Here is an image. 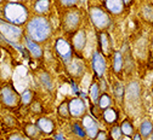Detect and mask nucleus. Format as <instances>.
<instances>
[{
  "label": "nucleus",
  "mask_w": 153,
  "mask_h": 140,
  "mask_svg": "<svg viewBox=\"0 0 153 140\" xmlns=\"http://www.w3.org/2000/svg\"><path fill=\"white\" fill-rule=\"evenodd\" d=\"M36 127L39 128L40 133L43 136H50L52 134H55L56 132V123L52 118L48 117V116H39L35 121Z\"/></svg>",
  "instance_id": "obj_15"
},
{
  "label": "nucleus",
  "mask_w": 153,
  "mask_h": 140,
  "mask_svg": "<svg viewBox=\"0 0 153 140\" xmlns=\"http://www.w3.org/2000/svg\"><path fill=\"white\" fill-rule=\"evenodd\" d=\"M68 75L73 80H80L85 74V63L80 56H74L72 61L66 65Z\"/></svg>",
  "instance_id": "obj_11"
},
{
  "label": "nucleus",
  "mask_w": 153,
  "mask_h": 140,
  "mask_svg": "<svg viewBox=\"0 0 153 140\" xmlns=\"http://www.w3.org/2000/svg\"><path fill=\"white\" fill-rule=\"evenodd\" d=\"M120 51L124 57V74L130 76L134 74V70H135V61H134V56L129 46V43H124L123 48Z\"/></svg>",
  "instance_id": "obj_18"
},
{
  "label": "nucleus",
  "mask_w": 153,
  "mask_h": 140,
  "mask_svg": "<svg viewBox=\"0 0 153 140\" xmlns=\"http://www.w3.org/2000/svg\"><path fill=\"white\" fill-rule=\"evenodd\" d=\"M139 132H140V134L142 135L143 139L151 138V135L153 133V122L148 118L143 119V121L140 123V126H139Z\"/></svg>",
  "instance_id": "obj_28"
},
{
  "label": "nucleus",
  "mask_w": 153,
  "mask_h": 140,
  "mask_svg": "<svg viewBox=\"0 0 153 140\" xmlns=\"http://www.w3.org/2000/svg\"><path fill=\"white\" fill-rule=\"evenodd\" d=\"M112 63H111V71L114 76H117L119 80H122L124 74V57L122 51H114L112 56Z\"/></svg>",
  "instance_id": "obj_17"
},
{
  "label": "nucleus",
  "mask_w": 153,
  "mask_h": 140,
  "mask_svg": "<svg viewBox=\"0 0 153 140\" xmlns=\"http://www.w3.org/2000/svg\"><path fill=\"white\" fill-rule=\"evenodd\" d=\"M123 1H124L125 7H126V9H129V7H131V6L134 5V3H135V0H123Z\"/></svg>",
  "instance_id": "obj_39"
},
{
  "label": "nucleus",
  "mask_w": 153,
  "mask_h": 140,
  "mask_svg": "<svg viewBox=\"0 0 153 140\" xmlns=\"http://www.w3.org/2000/svg\"><path fill=\"white\" fill-rule=\"evenodd\" d=\"M69 129H71V133L76 138H88L86 132H85L82 122H79V121H74L73 123H71Z\"/></svg>",
  "instance_id": "obj_30"
},
{
  "label": "nucleus",
  "mask_w": 153,
  "mask_h": 140,
  "mask_svg": "<svg viewBox=\"0 0 153 140\" xmlns=\"http://www.w3.org/2000/svg\"><path fill=\"white\" fill-rule=\"evenodd\" d=\"M119 126H120L122 133H123V135H124L125 138L131 139L132 134L136 132V130H135V127H134V123L131 122V119H130V118H124Z\"/></svg>",
  "instance_id": "obj_29"
},
{
  "label": "nucleus",
  "mask_w": 153,
  "mask_h": 140,
  "mask_svg": "<svg viewBox=\"0 0 153 140\" xmlns=\"http://www.w3.org/2000/svg\"><path fill=\"white\" fill-rule=\"evenodd\" d=\"M101 88H100V85H99V80L95 77L92 80V82L90 84L89 86V92H88V97L90 99V103H95L96 104L97 103V99L101 94Z\"/></svg>",
  "instance_id": "obj_25"
},
{
  "label": "nucleus",
  "mask_w": 153,
  "mask_h": 140,
  "mask_svg": "<svg viewBox=\"0 0 153 140\" xmlns=\"http://www.w3.org/2000/svg\"><path fill=\"white\" fill-rule=\"evenodd\" d=\"M23 134L26 135V138H29V139H35V138L43 136L40 130H39V128L36 127V125L35 123H30V122H28V123H26L23 126Z\"/></svg>",
  "instance_id": "obj_27"
},
{
  "label": "nucleus",
  "mask_w": 153,
  "mask_h": 140,
  "mask_svg": "<svg viewBox=\"0 0 153 140\" xmlns=\"http://www.w3.org/2000/svg\"><path fill=\"white\" fill-rule=\"evenodd\" d=\"M108 135H109V138L113 139V140H119V139L124 138V135H123V133H122V129H120V126H119L118 123L111 126V128H109V130H108Z\"/></svg>",
  "instance_id": "obj_33"
},
{
  "label": "nucleus",
  "mask_w": 153,
  "mask_h": 140,
  "mask_svg": "<svg viewBox=\"0 0 153 140\" xmlns=\"http://www.w3.org/2000/svg\"><path fill=\"white\" fill-rule=\"evenodd\" d=\"M108 138H109L108 133L106 130H101V129L97 132L96 136H95V139H99V140H101V139H108Z\"/></svg>",
  "instance_id": "obj_36"
},
{
  "label": "nucleus",
  "mask_w": 153,
  "mask_h": 140,
  "mask_svg": "<svg viewBox=\"0 0 153 140\" xmlns=\"http://www.w3.org/2000/svg\"><path fill=\"white\" fill-rule=\"evenodd\" d=\"M53 51H55L56 57L63 63L65 67L72 61L73 57L75 56V52H74V48H73L71 41L66 37H57L55 40Z\"/></svg>",
  "instance_id": "obj_6"
},
{
  "label": "nucleus",
  "mask_w": 153,
  "mask_h": 140,
  "mask_svg": "<svg viewBox=\"0 0 153 140\" xmlns=\"http://www.w3.org/2000/svg\"><path fill=\"white\" fill-rule=\"evenodd\" d=\"M28 108H29L30 112L33 115H35V116H42L44 114V106H43V104L39 100H35V99H34L33 103Z\"/></svg>",
  "instance_id": "obj_34"
},
{
  "label": "nucleus",
  "mask_w": 153,
  "mask_h": 140,
  "mask_svg": "<svg viewBox=\"0 0 153 140\" xmlns=\"http://www.w3.org/2000/svg\"><path fill=\"white\" fill-rule=\"evenodd\" d=\"M112 95L114 98V102L123 105L125 100V86L120 80H116L112 84Z\"/></svg>",
  "instance_id": "obj_21"
},
{
  "label": "nucleus",
  "mask_w": 153,
  "mask_h": 140,
  "mask_svg": "<svg viewBox=\"0 0 153 140\" xmlns=\"http://www.w3.org/2000/svg\"><path fill=\"white\" fill-rule=\"evenodd\" d=\"M25 34L42 45L46 44L53 35V26L51 19L43 15H34L29 17L25 24Z\"/></svg>",
  "instance_id": "obj_1"
},
{
  "label": "nucleus",
  "mask_w": 153,
  "mask_h": 140,
  "mask_svg": "<svg viewBox=\"0 0 153 140\" xmlns=\"http://www.w3.org/2000/svg\"><path fill=\"white\" fill-rule=\"evenodd\" d=\"M0 34L3 35L4 39L12 44H20L22 43L25 36V29L22 26H17L13 23H10L5 19L0 18Z\"/></svg>",
  "instance_id": "obj_5"
},
{
  "label": "nucleus",
  "mask_w": 153,
  "mask_h": 140,
  "mask_svg": "<svg viewBox=\"0 0 153 140\" xmlns=\"http://www.w3.org/2000/svg\"><path fill=\"white\" fill-rule=\"evenodd\" d=\"M34 97H35V93H34L32 89H29V88L25 89V91L21 93V105L28 108V106L33 103Z\"/></svg>",
  "instance_id": "obj_32"
},
{
  "label": "nucleus",
  "mask_w": 153,
  "mask_h": 140,
  "mask_svg": "<svg viewBox=\"0 0 153 140\" xmlns=\"http://www.w3.org/2000/svg\"><path fill=\"white\" fill-rule=\"evenodd\" d=\"M0 102L7 109H16L21 105V94L11 84H9L4 86L0 92Z\"/></svg>",
  "instance_id": "obj_7"
},
{
  "label": "nucleus",
  "mask_w": 153,
  "mask_h": 140,
  "mask_svg": "<svg viewBox=\"0 0 153 140\" xmlns=\"http://www.w3.org/2000/svg\"><path fill=\"white\" fill-rule=\"evenodd\" d=\"M83 11L78 7L63 10V13L61 15L60 19V24L63 33L71 35L78 29H80L83 24Z\"/></svg>",
  "instance_id": "obj_4"
},
{
  "label": "nucleus",
  "mask_w": 153,
  "mask_h": 140,
  "mask_svg": "<svg viewBox=\"0 0 153 140\" xmlns=\"http://www.w3.org/2000/svg\"><path fill=\"white\" fill-rule=\"evenodd\" d=\"M80 122L86 132V135L88 138L90 139H95V136H96L97 132L100 130L99 128V122H97V119L95 118L92 115H89L88 112L80 118Z\"/></svg>",
  "instance_id": "obj_16"
},
{
  "label": "nucleus",
  "mask_w": 153,
  "mask_h": 140,
  "mask_svg": "<svg viewBox=\"0 0 153 140\" xmlns=\"http://www.w3.org/2000/svg\"><path fill=\"white\" fill-rule=\"evenodd\" d=\"M152 91H153V85H152Z\"/></svg>",
  "instance_id": "obj_43"
},
{
  "label": "nucleus",
  "mask_w": 153,
  "mask_h": 140,
  "mask_svg": "<svg viewBox=\"0 0 153 140\" xmlns=\"http://www.w3.org/2000/svg\"><path fill=\"white\" fill-rule=\"evenodd\" d=\"M89 19L95 30H108L112 26V16L101 4H91L88 7Z\"/></svg>",
  "instance_id": "obj_3"
},
{
  "label": "nucleus",
  "mask_w": 153,
  "mask_h": 140,
  "mask_svg": "<svg viewBox=\"0 0 153 140\" xmlns=\"http://www.w3.org/2000/svg\"><path fill=\"white\" fill-rule=\"evenodd\" d=\"M96 37H97V48L107 59H111L113 56V52L116 51L113 46L112 36L108 30H99L96 32Z\"/></svg>",
  "instance_id": "obj_8"
},
{
  "label": "nucleus",
  "mask_w": 153,
  "mask_h": 140,
  "mask_svg": "<svg viewBox=\"0 0 153 140\" xmlns=\"http://www.w3.org/2000/svg\"><path fill=\"white\" fill-rule=\"evenodd\" d=\"M96 104H97L99 108L103 111L105 109H107V108H109V106H112V105L114 104V98H113V95H111L108 92H102V93L100 94L99 99H97V103H96Z\"/></svg>",
  "instance_id": "obj_26"
},
{
  "label": "nucleus",
  "mask_w": 153,
  "mask_h": 140,
  "mask_svg": "<svg viewBox=\"0 0 153 140\" xmlns=\"http://www.w3.org/2000/svg\"><path fill=\"white\" fill-rule=\"evenodd\" d=\"M51 0H35L33 3V11L35 15L48 16L51 11Z\"/></svg>",
  "instance_id": "obj_23"
},
{
  "label": "nucleus",
  "mask_w": 153,
  "mask_h": 140,
  "mask_svg": "<svg viewBox=\"0 0 153 140\" xmlns=\"http://www.w3.org/2000/svg\"><path fill=\"white\" fill-rule=\"evenodd\" d=\"M119 117H120L119 110L112 105V106H109V108H107V109H105V110L102 111L101 119H102V121H103L107 126L111 127V126H113V125L118 123Z\"/></svg>",
  "instance_id": "obj_20"
},
{
  "label": "nucleus",
  "mask_w": 153,
  "mask_h": 140,
  "mask_svg": "<svg viewBox=\"0 0 153 140\" xmlns=\"http://www.w3.org/2000/svg\"><path fill=\"white\" fill-rule=\"evenodd\" d=\"M91 68L96 78L103 77L107 73V58L99 50H95L91 54Z\"/></svg>",
  "instance_id": "obj_9"
},
{
  "label": "nucleus",
  "mask_w": 153,
  "mask_h": 140,
  "mask_svg": "<svg viewBox=\"0 0 153 140\" xmlns=\"http://www.w3.org/2000/svg\"><path fill=\"white\" fill-rule=\"evenodd\" d=\"M22 44L28 50V52H29V54H30V57L33 59H35V61H43V59H44V54L45 53H44V48H43L42 44L34 41V40H32L26 34L23 36Z\"/></svg>",
  "instance_id": "obj_14"
},
{
  "label": "nucleus",
  "mask_w": 153,
  "mask_h": 140,
  "mask_svg": "<svg viewBox=\"0 0 153 140\" xmlns=\"http://www.w3.org/2000/svg\"><path fill=\"white\" fill-rule=\"evenodd\" d=\"M131 139H132V140H142L143 138H142V135L140 134V132H139V130H136L135 133H134V134H132Z\"/></svg>",
  "instance_id": "obj_38"
},
{
  "label": "nucleus",
  "mask_w": 153,
  "mask_h": 140,
  "mask_svg": "<svg viewBox=\"0 0 153 140\" xmlns=\"http://www.w3.org/2000/svg\"><path fill=\"white\" fill-rule=\"evenodd\" d=\"M68 40L71 41L73 48H74V52H75V56H80L83 57V51L85 50L86 47V44H88V34H86V30L80 28L76 32H74L73 34L68 35Z\"/></svg>",
  "instance_id": "obj_10"
},
{
  "label": "nucleus",
  "mask_w": 153,
  "mask_h": 140,
  "mask_svg": "<svg viewBox=\"0 0 153 140\" xmlns=\"http://www.w3.org/2000/svg\"><path fill=\"white\" fill-rule=\"evenodd\" d=\"M68 105H69V112L72 118H82L88 112L86 103L79 95L68 99Z\"/></svg>",
  "instance_id": "obj_13"
},
{
  "label": "nucleus",
  "mask_w": 153,
  "mask_h": 140,
  "mask_svg": "<svg viewBox=\"0 0 153 140\" xmlns=\"http://www.w3.org/2000/svg\"><path fill=\"white\" fill-rule=\"evenodd\" d=\"M25 138H26L25 134H17V133H16V134H15V133H13V134H10V135L7 136V139H25Z\"/></svg>",
  "instance_id": "obj_37"
},
{
  "label": "nucleus",
  "mask_w": 153,
  "mask_h": 140,
  "mask_svg": "<svg viewBox=\"0 0 153 140\" xmlns=\"http://www.w3.org/2000/svg\"><path fill=\"white\" fill-rule=\"evenodd\" d=\"M151 139H153V133H152V135H151Z\"/></svg>",
  "instance_id": "obj_42"
},
{
  "label": "nucleus",
  "mask_w": 153,
  "mask_h": 140,
  "mask_svg": "<svg viewBox=\"0 0 153 140\" xmlns=\"http://www.w3.org/2000/svg\"><path fill=\"white\" fill-rule=\"evenodd\" d=\"M39 82L43 86L44 89H46L49 93H52L55 91V82L52 76L48 71H40L39 73Z\"/></svg>",
  "instance_id": "obj_24"
},
{
  "label": "nucleus",
  "mask_w": 153,
  "mask_h": 140,
  "mask_svg": "<svg viewBox=\"0 0 153 140\" xmlns=\"http://www.w3.org/2000/svg\"><path fill=\"white\" fill-rule=\"evenodd\" d=\"M142 98V87L139 81H130L125 87V99L132 105L141 103Z\"/></svg>",
  "instance_id": "obj_12"
},
{
  "label": "nucleus",
  "mask_w": 153,
  "mask_h": 140,
  "mask_svg": "<svg viewBox=\"0 0 153 140\" xmlns=\"http://www.w3.org/2000/svg\"><path fill=\"white\" fill-rule=\"evenodd\" d=\"M57 115L62 119H69L71 117V112H69V105H68V99L63 100L59 106H57Z\"/></svg>",
  "instance_id": "obj_31"
},
{
  "label": "nucleus",
  "mask_w": 153,
  "mask_h": 140,
  "mask_svg": "<svg viewBox=\"0 0 153 140\" xmlns=\"http://www.w3.org/2000/svg\"><path fill=\"white\" fill-rule=\"evenodd\" d=\"M102 5L111 16H120L126 10L123 0H103Z\"/></svg>",
  "instance_id": "obj_19"
},
{
  "label": "nucleus",
  "mask_w": 153,
  "mask_h": 140,
  "mask_svg": "<svg viewBox=\"0 0 153 140\" xmlns=\"http://www.w3.org/2000/svg\"><path fill=\"white\" fill-rule=\"evenodd\" d=\"M52 136L55 139H65V135L63 134H52Z\"/></svg>",
  "instance_id": "obj_40"
},
{
  "label": "nucleus",
  "mask_w": 153,
  "mask_h": 140,
  "mask_svg": "<svg viewBox=\"0 0 153 140\" xmlns=\"http://www.w3.org/2000/svg\"><path fill=\"white\" fill-rule=\"evenodd\" d=\"M91 1H92L94 4H101V5H102V3H103V0H91Z\"/></svg>",
  "instance_id": "obj_41"
},
{
  "label": "nucleus",
  "mask_w": 153,
  "mask_h": 140,
  "mask_svg": "<svg viewBox=\"0 0 153 140\" xmlns=\"http://www.w3.org/2000/svg\"><path fill=\"white\" fill-rule=\"evenodd\" d=\"M1 16H3V19L17 26L26 24V22L30 17L27 6L22 3H17V1L5 3V5L1 9Z\"/></svg>",
  "instance_id": "obj_2"
},
{
  "label": "nucleus",
  "mask_w": 153,
  "mask_h": 140,
  "mask_svg": "<svg viewBox=\"0 0 153 140\" xmlns=\"http://www.w3.org/2000/svg\"><path fill=\"white\" fill-rule=\"evenodd\" d=\"M139 17L145 23L153 26V4L149 1H146L145 4H142L139 10Z\"/></svg>",
  "instance_id": "obj_22"
},
{
  "label": "nucleus",
  "mask_w": 153,
  "mask_h": 140,
  "mask_svg": "<svg viewBox=\"0 0 153 140\" xmlns=\"http://www.w3.org/2000/svg\"><path fill=\"white\" fill-rule=\"evenodd\" d=\"M80 0H57L60 7L63 10H68V9H73V7H78Z\"/></svg>",
  "instance_id": "obj_35"
}]
</instances>
